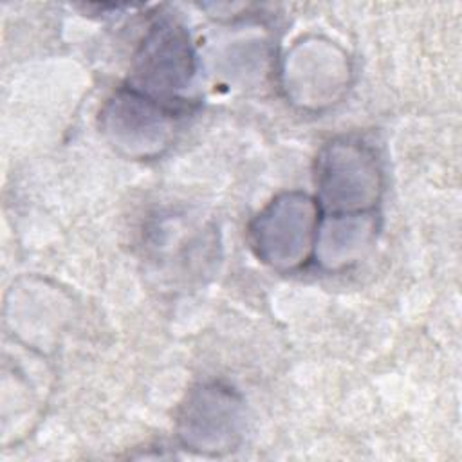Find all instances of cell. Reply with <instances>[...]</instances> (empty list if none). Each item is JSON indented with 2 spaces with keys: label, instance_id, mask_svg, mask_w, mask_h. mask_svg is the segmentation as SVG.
Here are the masks:
<instances>
[{
  "label": "cell",
  "instance_id": "1",
  "mask_svg": "<svg viewBox=\"0 0 462 462\" xmlns=\"http://www.w3.org/2000/svg\"><path fill=\"white\" fill-rule=\"evenodd\" d=\"M321 202L332 215H366L377 204L381 170L370 148L357 141L330 143L318 166Z\"/></svg>",
  "mask_w": 462,
  "mask_h": 462
},
{
  "label": "cell",
  "instance_id": "3",
  "mask_svg": "<svg viewBox=\"0 0 462 462\" xmlns=\"http://www.w3.org/2000/svg\"><path fill=\"white\" fill-rule=\"evenodd\" d=\"M171 119V105L153 99L134 87L119 90L103 112L105 130L112 135L114 143L128 153L139 150L144 157L157 153L168 144L173 130Z\"/></svg>",
  "mask_w": 462,
  "mask_h": 462
},
{
  "label": "cell",
  "instance_id": "4",
  "mask_svg": "<svg viewBox=\"0 0 462 462\" xmlns=\"http://www.w3.org/2000/svg\"><path fill=\"white\" fill-rule=\"evenodd\" d=\"M188 38L173 23H159L148 34L137 56L139 92L170 105V96L184 88L193 74Z\"/></svg>",
  "mask_w": 462,
  "mask_h": 462
},
{
  "label": "cell",
  "instance_id": "5",
  "mask_svg": "<svg viewBox=\"0 0 462 462\" xmlns=\"http://www.w3.org/2000/svg\"><path fill=\"white\" fill-rule=\"evenodd\" d=\"M238 401L220 386L195 392L179 419V435L186 446L199 451L233 449L238 437Z\"/></svg>",
  "mask_w": 462,
  "mask_h": 462
},
{
  "label": "cell",
  "instance_id": "2",
  "mask_svg": "<svg viewBox=\"0 0 462 462\" xmlns=\"http://www.w3.org/2000/svg\"><path fill=\"white\" fill-rule=\"evenodd\" d=\"M319 208L301 193H285L273 200L251 227L258 256L276 269L301 265L316 247Z\"/></svg>",
  "mask_w": 462,
  "mask_h": 462
}]
</instances>
